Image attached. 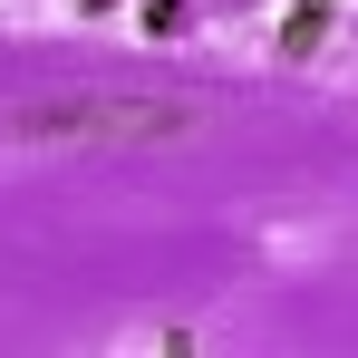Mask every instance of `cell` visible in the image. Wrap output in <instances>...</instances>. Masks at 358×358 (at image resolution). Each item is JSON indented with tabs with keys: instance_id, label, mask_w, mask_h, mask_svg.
Listing matches in <instances>:
<instances>
[{
	"instance_id": "1",
	"label": "cell",
	"mask_w": 358,
	"mask_h": 358,
	"mask_svg": "<svg viewBox=\"0 0 358 358\" xmlns=\"http://www.w3.org/2000/svg\"><path fill=\"white\" fill-rule=\"evenodd\" d=\"M194 126H203L194 97H136V87H68V97L0 107L10 145H175Z\"/></svg>"
},
{
	"instance_id": "2",
	"label": "cell",
	"mask_w": 358,
	"mask_h": 358,
	"mask_svg": "<svg viewBox=\"0 0 358 358\" xmlns=\"http://www.w3.org/2000/svg\"><path fill=\"white\" fill-rule=\"evenodd\" d=\"M320 39H329V0H300L291 20H281V49H291V59H310Z\"/></svg>"
}]
</instances>
